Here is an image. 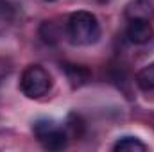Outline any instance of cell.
I'll use <instances>...</instances> for the list:
<instances>
[{
    "instance_id": "3",
    "label": "cell",
    "mask_w": 154,
    "mask_h": 152,
    "mask_svg": "<svg viewBox=\"0 0 154 152\" xmlns=\"http://www.w3.org/2000/svg\"><path fill=\"white\" fill-rule=\"evenodd\" d=\"M32 132L41 147L47 150H63L68 145V132L59 127L54 120L39 118L32 125Z\"/></svg>"
},
{
    "instance_id": "7",
    "label": "cell",
    "mask_w": 154,
    "mask_h": 152,
    "mask_svg": "<svg viewBox=\"0 0 154 152\" xmlns=\"http://www.w3.org/2000/svg\"><path fill=\"white\" fill-rule=\"evenodd\" d=\"M16 20V7L11 0H0V36L5 34Z\"/></svg>"
},
{
    "instance_id": "5",
    "label": "cell",
    "mask_w": 154,
    "mask_h": 152,
    "mask_svg": "<svg viewBox=\"0 0 154 152\" xmlns=\"http://www.w3.org/2000/svg\"><path fill=\"white\" fill-rule=\"evenodd\" d=\"M124 14L129 22L133 20H143V22H151L154 18V4L152 0H131L125 9Z\"/></svg>"
},
{
    "instance_id": "9",
    "label": "cell",
    "mask_w": 154,
    "mask_h": 152,
    "mask_svg": "<svg viewBox=\"0 0 154 152\" xmlns=\"http://www.w3.org/2000/svg\"><path fill=\"white\" fill-rule=\"evenodd\" d=\"M136 86L143 91H154V63L143 66L136 74Z\"/></svg>"
},
{
    "instance_id": "11",
    "label": "cell",
    "mask_w": 154,
    "mask_h": 152,
    "mask_svg": "<svg viewBox=\"0 0 154 152\" xmlns=\"http://www.w3.org/2000/svg\"><path fill=\"white\" fill-rule=\"evenodd\" d=\"M66 129H68V132H70L74 138H79V136H82V132H84V122L81 120L79 114L72 113L68 116V120H66Z\"/></svg>"
},
{
    "instance_id": "12",
    "label": "cell",
    "mask_w": 154,
    "mask_h": 152,
    "mask_svg": "<svg viewBox=\"0 0 154 152\" xmlns=\"http://www.w3.org/2000/svg\"><path fill=\"white\" fill-rule=\"evenodd\" d=\"M47 2H54V0H47Z\"/></svg>"
},
{
    "instance_id": "6",
    "label": "cell",
    "mask_w": 154,
    "mask_h": 152,
    "mask_svg": "<svg viewBox=\"0 0 154 152\" xmlns=\"http://www.w3.org/2000/svg\"><path fill=\"white\" fill-rule=\"evenodd\" d=\"M63 70H65V75H66V79H68V82H70L72 88H81V86H84V84H88L91 81L90 68H86L82 65L65 63L63 65Z\"/></svg>"
},
{
    "instance_id": "8",
    "label": "cell",
    "mask_w": 154,
    "mask_h": 152,
    "mask_svg": "<svg viewBox=\"0 0 154 152\" xmlns=\"http://www.w3.org/2000/svg\"><path fill=\"white\" fill-rule=\"evenodd\" d=\"M113 150L115 152H145L147 145L142 140H138L136 136H122L113 145Z\"/></svg>"
},
{
    "instance_id": "4",
    "label": "cell",
    "mask_w": 154,
    "mask_h": 152,
    "mask_svg": "<svg viewBox=\"0 0 154 152\" xmlns=\"http://www.w3.org/2000/svg\"><path fill=\"white\" fill-rule=\"evenodd\" d=\"M125 36L134 45H145V43H149L152 39L154 29H152V25H151V22L133 20V22H129V25L125 29Z\"/></svg>"
},
{
    "instance_id": "1",
    "label": "cell",
    "mask_w": 154,
    "mask_h": 152,
    "mask_svg": "<svg viewBox=\"0 0 154 152\" xmlns=\"http://www.w3.org/2000/svg\"><path fill=\"white\" fill-rule=\"evenodd\" d=\"M66 36L79 47L97 43L100 38V23L97 16L90 11H75L66 22Z\"/></svg>"
},
{
    "instance_id": "2",
    "label": "cell",
    "mask_w": 154,
    "mask_h": 152,
    "mask_svg": "<svg viewBox=\"0 0 154 152\" xmlns=\"http://www.w3.org/2000/svg\"><path fill=\"white\" fill-rule=\"evenodd\" d=\"M52 75L41 65H29L20 77V91L27 99H41L52 90Z\"/></svg>"
},
{
    "instance_id": "10",
    "label": "cell",
    "mask_w": 154,
    "mask_h": 152,
    "mask_svg": "<svg viewBox=\"0 0 154 152\" xmlns=\"http://www.w3.org/2000/svg\"><path fill=\"white\" fill-rule=\"evenodd\" d=\"M39 36L43 38L45 43L54 45L59 39V29H57V25L54 22H43L41 27H39Z\"/></svg>"
}]
</instances>
